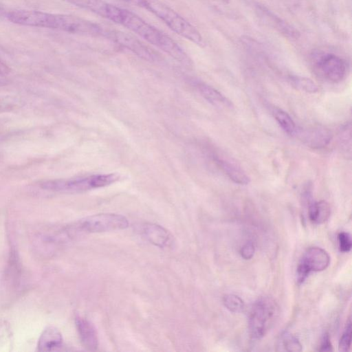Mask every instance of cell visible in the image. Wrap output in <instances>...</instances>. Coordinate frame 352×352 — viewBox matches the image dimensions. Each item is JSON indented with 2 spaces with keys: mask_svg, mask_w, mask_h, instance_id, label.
<instances>
[{
  "mask_svg": "<svg viewBox=\"0 0 352 352\" xmlns=\"http://www.w3.org/2000/svg\"><path fill=\"white\" fill-rule=\"evenodd\" d=\"M6 16L10 22L15 24L54 29L76 34L102 36L104 30L98 23L70 14L20 10L9 12Z\"/></svg>",
  "mask_w": 352,
  "mask_h": 352,
  "instance_id": "1",
  "label": "cell"
},
{
  "mask_svg": "<svg viewBox=\"0 0 352 352\" xmlns=\"http://www.w3.org/2000/svg\"><path fill=\"white\" fill-rule=\"evenodd\" d=\"M116 23L130 30L177 61L185 65L190 64L187 54L174 40L135 13L120 8Z\"/></svg>",
  "mask_w": 352,
  "mask_h": 352,
  "instance_id": "2",
  "label": "cell"
},
{
  "mask_svg": "<svg viewBox=\"0 0 352 352\" xmlns=\"http://www.w3.org/2000/svg\"><path fill=\"white\" fill-rule=\"evenodd\" d=\"M140 7L148 10L176 34L204 47L205 41L198 30L175 10L160 0H142Z\"/></svg>",
  "mask_w": 352,
  "mask_h": 352,
  "instance_id": "3",
  "label": "cell"
},
{
  "mask_svg": "<svg viewBox=\"0 0 352 352\" xmlns=\"http://www.w3.org/2000/svg\"><path fill=\"white\" fill-rule=\"evenodd\" d=\"M120 178L116 173L97 174L72 179L47 180L41 184L45 190L61 193L82 192L110 185Z\"/></svg>",
  "mask_w": 352,
  "mask_h": 352,
  "instance_id": "4",
  "label": "cell"
},
{
  "mask_svg": "<svg viewBox=\"0 0 352 352\" xmlns=\"http://www.w3.org/2000/svg\"><path fill=\"white\" fill-rule=\"evenodd\" d=\"M278 316V307L270 297L258 298L253 304L249 315V329L254 338L265 336L275 323Z\"/></svg>",
  "mask_w": 352,
  "mask_h": 352,
  "instance_id": "5",
  "label": "cell"
},
{
  "mask_svg": "<svg viewBox=\"0 0 352 352\" xmlns=\"http://www.w3.org/2000/svg\"><path fill=\"white\" fill-rule=\"evenodd\" d=\"M76 236L88 233L120 230L129 226L128 219L114 213H100L88 216L70 225Z\"/></svg>",
  "mask_w": 352,
  "mask_h": 352,
  "instance_id": "6",
  "label": "cell"
},
{
  "mask_svg": "<svg viewBox=\"0 0 352 352\" xmlns=\"http://www.w3.org/2000/svg\"><path fill=\"white\" fill-rule=\"evenodd\" d=\"M312 63L316 72L329 82H339L346 76V62L335 54L318 52L314 54Z\"/></svg>",
  "mask_w": 352,
  "mask_h": 352,
  "instance_id": "7",
  "label": "cell"
},
{
  "mask_svg": "<svg viewBox=\"0 0 352 352\" xmlns=\"http://www.w3.org/2000/svg\"><path fill=\"white\" fill-rule=\"evenodd\" d=\"M103 36L145 60L155 61L160 58L154 50L131 34L104 28Z\"/></svg>",
  "mask_w": 352,
  "mask_h": 352,
  "instance_id": "8",
  "label": "cell"
},
{
  "mask_svg": "<svg viewBox=\"0 0 352 352\" xmlns=\"http://www.w3.org/2000/svg\"><path fill=\"white\" fill-rule=\"evenodd\" d=\"M330 263V256L322 248L312 247L309 248L298 263L296 271V280L302 283L311 272H320L325 270Z\"/></svg>",
  "mask_w": 352,
  "mask_h": 352,
  "instance_id": "9",
  "label": "cell"
},
{
  "mask_svg": "<svg viewBox=\"0 0 352 352\" xmlns=\"http://www.w3.org/2000/svg\"><path fill=\"white\" fill-rule=\"evenodd\" d=\"M141 232L151 243L160 248L170 247L174 243L173 236L163 226L145 223L142 226Z\"/></svg>",
  "mask_w": 352,
  "mask_h": 352,
  "instance_id": "10",
  "label": "cell"
},
{
  "mask_svg": "<svg viewBox=\"0 0 352 352\" xmlns=\"http://www.w3.org/2000/svg\"><path fill=\"white\" fill-rule=\"evenodd\" d=\"M298 135L306 145L313 148H324L331 140V131L322 126H312L300 131Z\"/></svg>",
  "mask_w": 352,
  "mask_h": 352,
  "instance_id": "11",
  "label": "cell"
},
{
  "mask_svg": "<svg viewBox=\"0 0 352 352\" xmlns=\"http://www.w3.org/2000/svg\"><path fill=\"white\" fill-rule=\"evenodd\" d=\"M256 11L265 23L276 29L285 37L291 39L298 38L299 34L294 28L269 10L262 6H258Z\"/></svg>",
  "mask_w": 352,
  "mask_h": 352,
  "instance_id": "12",
  "label": "cell"
},
{
  "mask_svg": "<svg viewBox=\"0 0 352 352\" xmlns=\"http://www.w3.org/2000/svg\"><path fill=\"white\" fill-rule=\"evenodd\" d=\"M69 3L82 8L110 20L112 19L116 6L103 0H65Z\"/></svg>",
  "mask_w": 352,
  "mask_h": 352,
  "instance_id": "13",
  "label": "cell"
},
{
  "mask_svg": "<svg viewBox=\"0 0 352 352\" xmlns=\"http://www.w3.org/2000/svg\"><path fill=\"white\" fill-rule=\"evenodd\" d=\"M76 325L84 347L91 351L96 350L98 346V338L96 330L92 323L86 318L77 317Z\"/></svg>",
  "mask_w": 352,
  "mask_h": 352,
  "instance_id": "14",
  "label": "cell"
},
{
  "mask_svg": "<svg viewBox=\"0 0 352 352\" xmlns=\"http://www.w3.org/2000/svg\"><path fill=\"white\" fill-rule=\"evenodd\" d=\"M213 158L217 165L233 182L239 185H247L250 183V177L237 164L218 155Z\"/></svg>",
  "mask_w": 352,
  "mask_h": 352,
  "instance_id": "15",
  "label": "cell"
},
{
  "mask_svg": "<svg viewBox=\"0 0 352 352\" xmlns=\"http://www.w3.org/2000/svg\"><path fill=\"white\" fill-rule=\"evenodd\" d=\"M63 336L58 329L49 326L40 336L37 349L39 351H54L60 349L63 344Z\"/></svg>",
  "mask_w": 352,
  "mask_h": 352,
  "instance_id": "16",
  "label": "cell"
},
{
  "mask_svg": "<svg viewBox=\"0 0 352 352\" xmlns=\"http://www.w3.org/2000/svg\"><path fill=\"white\" fill-rule=\"evenodd\" d=\"M197 85L203 97L213 105L226 109L233 108L232 102L214 88L204 83H198Z\"/></svg>",
  "mask_w": 352,
  "mask_h": 352,
  "instance_id": "17",
  "label": "cell"
},
{
  "mask_svg": "<svg viewBox=\"0 0 352 352\" xmlns=\"http://www.w3.org/2000/svg\"><path fill=\"white\" fill-rule=\"evenodd\" d=\"M330 213L331 208L326 201H314L309 204V217L310 221L314 223H324L329 219Z\"/></svg>",
  "mask_w": 352,
  "mask_h": 352,
  "instance_id": "18",
  "label": "cell"
},
{
  "mask_svg": "<svg viewBox=\"0 0 352 352\" xmlns=\"http://www.w3.org/2000/svg\"><path fill=\"white\" fill-rule=\"evenodd\" d=\"M273 114L280 127L288 135H296V125L292 117L285 111L279 108H274Z\"/></svg>",
  "mask_w": 352,
  "mask_h": 352,
  "instance_id": "19",
  "label": "cell"
},
{
  "mask_svg": "<svg viewBox=\"0 0 352 352\" xmlns=\"http://www.w3.org/2000/svg\"><path fill=\"white\" fill-rule=\"evenodd\" d=\"M289 81L296 89L309 94H314L318 91V85L310 78L291 75L289 76Z\"/></svg>",
  "mask_w": 352,
  "mask_h": 352,
  "instance_id": "20",
  "label": "cell"
},
{
  "mask_svg": "<svg viewBox=\"0 0 352 352\" xmlns=\"http://www.w3.org/2000/svg\"><path fill=\"white\" fill-rule=\"evenodd\" d=\"M225 307L230 311L239 313L243 311L245 307L243 300L238 296L234 294H228L223 297V300Z\"/></svg>",
  "mask_w": 352,
  "mask_h": 352,
  "instance_id": "21",
  "label": "cell"
},
{
  "mask_svg": "<svg viewBox=\"0 0 352 352\" xmlns=\"http://www.w3.org/2000/svg\"><path fill=\"white\" fill-rule=\"evenodd\" d=\"M280 346L283 348L284 351H287L296 352L302 350V345L298 338L287 333L282 335Z\"/></svg>",
  "mask_w": 352,
  "mask_h": 352,
  "instance_id": "22",
  "label": "cell"
},
{
  "mask_svg": "<svg viewBox=\"0 0 352 352\" xmlns=\"http://www.w3.org/2000/svg\"><path fill=\"white\" fill-rule=\"evenodd\" d=\"M351 124H348L345 125L340 131V147L344 152H349L351 155Z\"/></svg>",
  "mask_w": 352,
  "mask_h": 352,
  "instance_id": "23",
  "label": "cell"
},
{
  "mask_svg": "<svg viewBox=\"0 0 352 352\" xmlns=\"http://www.w3.org/2000/svg\"><path fill=\"white\" fill-rule=\"evenodd\" d=\"M21 106V100L13 96L0 97V113L12 111Z\"/></svg>",
  "mask_w": 352,
  "mask_h": 352,
  "instance_id": "24",
  "label": "cell"
},
{
  "mask_svg": "<svg viewBox=\"0 0 352 352\" xmlns=\"http://www.w3.org/2000/svg\"><path fill=\"white\" fill-rule=\"evenodd\" d=\"M351 322L349 320L345 329L340 339L338 349L340 351H348L351 347Z\"/></svg>",
  "mask_w": 352,
  "mask_h": 352,
  "instance_id": "25",
  "label": "cell"
},
{
  "mask_svg": "<svg viewBox=\"0 0 352 352\" xmlns=\"http://www.w3.org/2000/svg\"><path fill=\"white\" fill-rule=\"evenodd\" d=\"M338 241L340 250L342 252H348L352 247L351 235L346 232H341L338 235Z\"/></svg>",
  "mask_w": 352,
  "mask_h": 352,
  "instance_id": "26",
  "label": "cell"
},
{
  "mask_svg": "<svg viewBox=\"0 0 352 352\" xmlns=\"http://www.w3.org/2000/svg\"><path fill=\"white\" fill-rule=\"evenodd\" d=\"M255 251L254 243L252 241H248L243 245L240 250L241 256L245 259L249 260L252 258Z\"/></svg>",
  "mask_w": 352,
  "mask_h": 352,
  "instance_id": "27",
  "label": "cell"
},
{
  "mask_svg": "<svg viewBox=\"0 0 352 352\" xmlns=\"http://www.w3.org/2000/svg\"><path fill=\"white\" fill-rule=\"evenodd\" d=\"M320 351H333V346L330 340V338L328 333H325L322 339Z\"/></svg>",
  "mask_w": 352,
  "mask_h": 352,
  "instance_id": "28",
  "label": "cell"
},
{
  "mask_svg": "<svg viewBox=\"0 0 352 352\" xmlns=\"http://www.w3.org/2000/svg\"><path fill=\"white\" fill-rule=\"evenodd\" d=\"M209 5L213 6L215 8L221 10L229 3V0H204Z\"/></svg>",
  "mask_w": 352,
  "mask_h": 352,
  "instance_id": "29",
  "label": "cell"
},
{
  "mask_svg": "<svg viewBox=\"0 0 352 352\" xmlns=\"http://www.w3.org/2000/svg\"><path fill=\"white\" fill-rule=\"evenodd\" d=\"M10 71L9 67L0 60V75L4 76L7 74Z\"/></svg>",
  "mask_w": 352,
  "mask_h": 352,
  "instance_id": "30",
  "label": "cell"
},
{
  "mask_svg": "<svg viewBox=\"0 0 352 352\" xmlns=\"http://www.w3.org/2000/svg\"><path fill=\"white\" fill-rule=\"evenodd\" d=\"M131 5H135L140 7L142 0H118Z\"/></svg>",
  "mask_w": 352,
  "mask_h": 352,
  "instance_id": "31",
  "label": "cell"
},
{
  "mask_svg": "<svg viewBox=\"0 0 352 352\" xmlns=\"http://www.w3.org/2000/svg\"><path fill=\"white\" fill-rule=\"evenodd\" d=\"M6 83V79L3 78V76L0 75V85Z\"/></svg>",
  "mask_w": 352,
  "mask_h": 352,
  "instance_id": "32",
  "label": "cell"
},
{
  "mask_svg": "<svg viewBox=\"0 0 352 352\" xmlns=\"http://www.w3.org/2000/svg\"><path fill=\"white\" fill-rule=\"evenodd\" d=\"M3 13V9L2 7L0 6V15H1Z\"/></svg>",
  "mask_w": 352,
  "mask_h": 352,
  "instance_id": "33",
  "label": "cell"
}]
</instances>
